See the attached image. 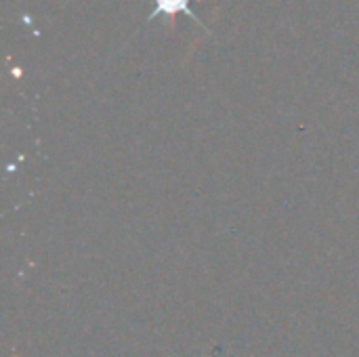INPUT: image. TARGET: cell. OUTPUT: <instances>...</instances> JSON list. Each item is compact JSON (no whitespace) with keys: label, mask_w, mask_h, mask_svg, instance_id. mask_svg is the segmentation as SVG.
I'll use <instances>...</instances> for the list:
<instances>
[{"label":"cell","mask_w":359,"mask_h":357,"mask_svg":"<svg viewBox=\"0 0 359 357\" xmlns=\"http://www.w3.org/2000/svg\"><path fill=\"white\" fill-rule=\"evenodd\" d=\"M177 13H187L196 23H202L189 8V0H156V11L149 15V19H156L160 15H177Z\"/></svg>","instance_id":"obj_1"}]
</instances>
